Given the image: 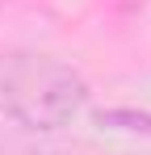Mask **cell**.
<instances>
[{"instance_id": "2", "label": "cell", "mask_w": 151, "mask_h": 155, "mask_svg": "<svg viewBox=\"0 0 151 155\" xmlns=\"http://www.w3.org/2000/svg\"><path fill=\"white\" fill-rule=\"evenodd\" d=\"M101 130H118V134H143L151 138V113L147 109H97L92 117Z\"/></svg>"}, {"instance_id": "1", "label": "cell", "mask_w": 151, "mask_h": 155, "mask_svg": "<svg viewBox=\"0 0 151 155\" xmlns=\"http://www.w3.org/2000/svg\"><path fill=\"white\" fill-rule=\"evenodd\" d=\"M88 105V80L42 51H0V117L21 130L55 134Z\"/></svg>"}]
</instances>
